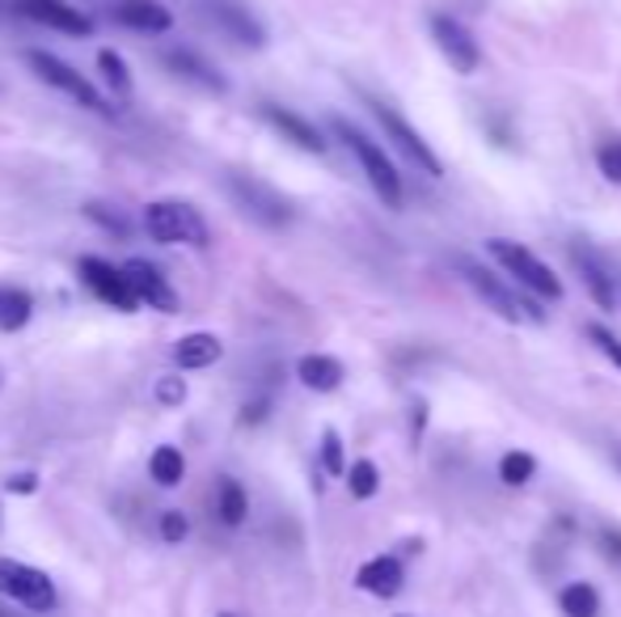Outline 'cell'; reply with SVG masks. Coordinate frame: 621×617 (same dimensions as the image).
<instances>
[{"instance_id":"6da1fadb","label":"cell","mask_w":621,"mask_h":617,"mask_svg":"<svg viewBox=\"0 0 621 617\" xmlns=\"http://www.w3.org/2000/svg\"><path fill=\"white\" fill-rule=\"evenodd\" d=\"M330 127H335L338 140L356 153V161H359V169H364V178H368V187L381 195L385 208H402V178H398L393 161L381 153V144H372L356 123H347V119H330Z\"/></svg>"},{"instance_id":"7a4b0ae2","label":"cell","mask_w":621,"mask_h":617,"mask_svg":"<svg viewBox=\"0 0 621 617\" xmlns=\"http://www.w3.org/2000/svg\"><path fill=\"white\" fill-rule=\"evenodd\" d=\"M144 233L161 245H208V220L182 199H157L144 208Z\"/></svg>"},{"instance_id":"3957f363","label":"cell","mask_w":621,"mask_h":617,"mask_svg":"<svg viewBox=\"0 0 621 617\" xmlns=\"http://www.w3.org/2000/svg\"><path fill=\"white\" fill-rule=\"evenodd\" d=\"M25 64H30V72L43 81V85H51V90H60V94H69L76 106H85V111H97V115H115V106L106 102V97L97 94V85L85 76V72H76L72 64H64L60 55H51V51H25Z\"/></svg>"},{"instance_id":"277c9868","label":"cell","mask_w":621,"mask_h":617,"mask_svg":"<svg viewBox=\"0 0 621 617\" xmlns=\"http://www.w3.org/2000/svg\"><path fill=\"white\" fill-rule=\"evenodd\" d=\"M461 275H465V284L474 287L482 301L495 308L499 317H507V322H528V326H541V322H546V308L537 305V301H528V296H520L516 287H507L499 275H491L478 262L461 259Z\"/></svg>"},{"instance_id":"5b68a950","label":"cell","mask_w":621,"mask_h":617,"mask_svg":"<svg viewBox=\"0 0 621 617\" xmlns=\"http://www.w3.org/2000/svg\"><path fill=\"white\" fill-rule=\"evenodd\" d=\"M486 250H491V259L499 262L507 275H516V284L528 287L533 296H541V301H558V296H562L558 275H554L550 266L537 259L533 250H525V245H516V241H507V238H491Z\"/></svg>"},{"instance_id":"8992f818","label":"cell","mask_w":621,"mask_h":617,"mask_svg":"<svg viewBox=\"0 0 621 617\" xmlns=\"http://www.w3.org/2000/svg\"><path fill=\"white\" fill-rule=\"evenodd\" d=\"M0 593L13 596L25 614H51L60 605V593L48 579V571L13 563V558H0Z\"/></svg>"},{"instance_id":"52a82bcc","label":"cell","mask_w":621,"mask_h":617,"mask_svg":"<svg viewBox=\"0 0 621 617\" xmlns=\"http://www.w3.org/2000/svg\"><path fill=\"white\" fill-rule=\"evenodd\" d=\"M229 190H233L241 212L254 216L259 224L280 229V224L292 220V203H287L284 195L275 187H266V182H259V178H250V174H229Z\"/></svg>"},{"instance_id":"ba28073f","label":"cell","mask_w":621,"mask_h":617,"mask_svg":"<svg viewBox=\"0 0 621 617\" xmlns=\"http://www.w3.org/2000/svg\"><path fill=\"white\" fill-rule=\"evenodd\" d=\"M76 271H81V284L90 287L97 301H106L110 308L131 313V308L140 305V296H136V287H131V280H127V271H123V266H110L106 259L85 254V259L76 262Z\"/></svg>"},{"instance_id":"9c48e42d","label":"cell","mask_w":621,"mask_h":617,"mask_svg":"<svg viewBox=\"0 0 621 617\" xmlns=\"http://www.w3.org/2000/svg\"><path fill=\"white\" fill-rule=\"evenodd\" d=\"M372 115H377V123L385 127V136L398 144V153L407 157L410 166L423 169L428 178H440V174H444V169H440V157H435V153L428 148V140H423V136H419V132H414V127H410V123L402 119V115H398L393 106H385V102H372Z\"/></svg>"},{"instance_id":"30bf717a","label":"cell","mask_w":621,"mask_h":617,"mask_svg":"<svg viewBox=\"0 0 621 617\" xmlns=\"http://www.w3.org/2000/svg\"><path fill=\"white\" fill-rule=\"evenodd\" d=\"M431 39H435L440 55H444V60H449V64L461 72V76L478 72V64H482L478 39H474L465 25L456 22V18H449V13H435V18H431Z\"/></svg>"},{"instance_id":"8fae6325","label":"cell","mask_w":621,"mask_h":617,"mask_svg":"<svg viewBox=\"0 0 621 617\" xmlns=\"http://www.w3.org/2000/svg\"><path fill=\"white\" fill-rule=\"evenodd\" d=\"M13 13H22L30 22L48 25V30H60V34H69V39H85V34H94V22L81 13V9H72L64 0H13Z\"/></svg>"},{"instance_id":"7c38bea8","label":"cell","mask_w":621,"mask_h":617,"mask_svg":"<svg viewBox=\"0 0 621 617\" xmlns=\"http://www.w3.org/2000/svg\"><path fill=\"white\" fill-rule=\"evenodd\" d=\"M123 271H127V280L136 287V296H140L144 305L161 308V313H178V292L169 287V280L152 266L148 259H127L123 262Z\"/></svg>"},{"instance_id":"4fadbf2b","label":"cell","mask_w":621,"mask_h":617,"mask_svg":"<svg viewBox=\"0 0 621 617\" xmlns=\"http://www.w3.org/2000/svg\"><path fill=\"white\" fill-rule=\"evenodd\" d=\"M110 18L127 25V30H140V34H166V30H173V13L161 0H115Z\"/></svg>"},{"instance_id":"5bb4252c","label":"cell","mask_w":621,"mask_h":617,"mask_svg":"<svg viewBox=\"0 0 621 617\" xmlns=\"http://www.w3.org/2000/svg\"><path fill=\"white\" fill-rule=\"evenodd\" d=\"M166 69L173 72V76H182V81H191V85H203V90H212V94H224L229 90V81L215 72L212 60H203L199 51L191 48H169L166 55Z\"/></svg>"},{"instance_id":"9a60e30c","label":"cell","mask_w":621,"mask_h":617,"mask_svg":"<svg viewBox=\"0 0 621 617\" xmlns=\"http://www.w3.org/2000/svg\"><path fill=\"white\" fill-rule=\"evenodd\" d=\"M208 13L215 18L220 30H229V39H238L245 48H263L266 43L263 25L245 13V4H238V0H208Z\"/></svg>"},{"instance_id":"2e32d148","label":"cell","mask_w":621,"mask_h":617,"mask_svg":"<svg viewBox=\"0 0 621 617\" xmlns=\"http://www.w3.org/2000/svg\"><path fill=\"white\" fill-rule=\"evenodd\" d=\"M263 119L284 136V140H292L296 148H305V153H326V140H322V132L313 127L309 119H301L296 111H287V106H263Z\"/></svg>"},{"instance_id":"e0dca14e","label":"cell","mask_w":621,"mask_h":617,"mask_svg":"<svg viewBox=\"0 0 621 617\" xmlns=\"http://www.w3.org/2000/svg\"><path fill=\"white\" fill-rule=\"evenodd\" d=\"M220 356H224V343H220L212 331L182 334V338H178V347H173V364H178L182 373H199V368H212Z\"/></svg>"},{"instance_id":"ac0fdd59","label":"cell","mask_w":621,"mask_h":617,"mask_svg":"<svg viewBox=\"0 0 621 617\" xmlns=\"http://www.w3.org/2000/svg\"><path fill=\"white\" fill-rule=\"evenodd\" d=\"M356 584L364 588V593H372V596H381V600H389V596L402 593V563H398L393 554L368 558V563L356 571Z\"/></svg>"},{"instance_id":"d6986e66","label":"cell","mask_w":621,"mask_h":617,"mask_svg":"<svg viewBox=\"0 0 621 617\" xmlns=\"http://www.w3.org/2000/svg\"><path fill=\"white\" fill-rule=\"evenodd\" d=\"M296 377H301V385L313 389V394H335L347 373H343V364H338L335 356L313 352V356H305L301 364H296Z\"/></svg>"},{"instance_id":"ffe728a7","label":"cell","mask_w":621,"mask_h":617,"mask_svg":"<svg viewBox=\"0 0 621 617\" xmlns=\"http://www.w3.org/2000/svg\"><path fill=\"white\" fill-rule=\"evenodd\" d=\"M571 262L579 266V275H583V284L592 292V301H597L600 308H618V284H613V275H609L588 250H579V245L571 250Z\"/></svg>"},{"instance_id":"44dd1931","label":"cell","mask_w":621,"mask_h":617,"mask_svg":"<svg viewBox=\"0 0 621 617\" xmlns=\"http://www.w3.org/2000/svg\"><path fill=\"white\" fill-rule=\"evenodd\" d=\"M30 313H34L30 292H22V287H0V331L4 334L22 331L25 322H30Z\"/></svg>"},{"instance_id":"7402d4cb","label":"cell","mask_w":621,"mask_h":617,"mask_svg":"<svg viewBox=\"0 0 621 617\" xmlns=\"http://www.w3.org/2000/svg\"><path fill=\"white\" fill-rule=\"evenodd\" d=\"M215 512H220V521L229 524V529H238V524L245 521L250 499H245V491H241V482L220 478V487H215Z\"/></svg>"},{"instance_id":"603a6c76","label":"cell","mask_w":621,"mask_h":617,"mask_svg":"<svg viewBox=\"0 0 621 617\" xmlns=\"http://www.w3.org/2000/svg\"><path fill=\"white\" fill-rule=\"evenodd\" d=\"M148 474H152L157 487H178V482L187 478V461H182V452L178 449L161 445V449L148 457Z\"/></svg>"},{"instance_id":"cb8c5ba5","label":"cell","mask_w":621,"mask_h":617,"mask_svg":"<svg viewBox=\"0 0 621 617\" xmlns=\"http://www.w3.org/2000/svg\"><path fill=\"white\" fill-rule=\"evenodd\" d=\"M558 605H562V614L567 617H597L600 614V596L592 584H567L562 596H558Z\"/></svg>"},{"instance_id":"d4e9b609","label":"cell","mask_w":621,"mask_h":617,"mask_svg":"<svg viewBox=\"0 0 621 617\" xmlns=\"http://www.w3.org/2000/svg\"><path fill=\"white\" fill-rule=\"evenodd\" d=\"M347 491L356 499H372L381 491V470L368 457H359L356 466H347Z\"/></svg>"},{"instance_id":"484cf974","label":"cell","mask_w":621,"mask_h":617,"mask_svg":"<svg viewBox=\"0 0 621 617\" xmlns=\"http://www.w3.org/2000/svg\"><path fill=\"white\" fill-rule=\"evenodd\" d=\"M97 72H102V81H106L115 94H127V90H131V72H127V64H123L110 48L97 51Z\"/></svg>"},{"instance_id":"4316f807","label":"cell","mask_w":621,"mask_h":617,"mask_svg":"<svg viewBox=\"0 0 621 617\" xmlns=\"http://www.w3.org/2000/svg\"><path fill=\"white\" fill-rule=\"evenodd\" d=\"M533 474H537V461H533L528 452H503L499 478L507 482V487H525Z\"/></svg>"},{"instance_id":"83f0119b","label":"cell","mask_w":621,"mask_h":617,"mask_svg":"<svg viewBox=\"0 0 621 617\" xmlns=\"http://www.w3.org/2000/svg\"><path fill=\"white\" fill-rule=\"evenodd\" d=\"M85 216H90L94 224H102L106 233H115V238H131V220H127V216H119L115 208H106V203H90V208H85Z\"/></svg>"},{"instance_id":"f1b7e54d","label":"cell","mask_w":621,"mask_h":617,"mask_svg":"<svg viewBox=\"0 0 621 617\" xmlns=\"http://www.w3.org/2000/svg\"><path fill=\"white\" fill-rule=\"evenodd\" d=\"M322 466H326V474H347V461H343V440H338L335 428L322 431Z\"/></svg>"},{"instance_id":"f546056e","label":"cell","mask_w":621,"mask_h":617,"mask_svg":"<svg viewBox=\"0 0 621 617\" xmlns=\"http://www.w3.org/2000/svg\"><path fill=\"white\" fill-rule=\"evenodd\" d=\"M588 338H592V347H597L600 356L609 359V364H618L621 368V338L613 331H604V326H600V322H592V326H588Z\"/></svg>"},{"instance_id":"4dcf8cb0","label":"cell","mask_w":621,"mask_h":617,"mask_svg":"<svg viewBox=\"0 0 621 617\" xmlns=\"http://www.w3.org/2000/svg\"><path fill=\"white\" fill-rule=\"evenodd\" d=\"M597 166L600 174L613 182V187H621V140H604L597 148Z\"/></svg>"},{"instance_id":"1f68e13d","label":"cell","mask_w":621,"mask_h":617,"mask_svg":"<svg viewBox=\"0 0 621 617\" xmlns=\"http://www.w3.org/2000/svg\"><path fill=\"white\" fill-rule=\"evenodd\" d=\"M187 533H191V524H187V516H182L178 508H169V512H161V542H169V546H178V542H187Z\"/></svg>"},{"instance_id":"d6a6232c","label":"cell","mask_w":621,"mask_h":617,"mask_svg":"<svg viewBox=\"0 0 621 617\" xmlns=\"http://www.w3.org/2000/svg\"><path fill=\"white\" fill-rule=\"evenodd\" d=\"M157 398H161V406H182V398H187V385H182V377L161 380V385H157Z\"/></svg>"},{"instance_id":"836d02e7","label":"cell","mask_w":621,"mask_h":617,"mask_svg":"<svg viewBox=\"0 0 621 617\" xmlns=\"http://www.w3.org/2000/svg\"><path fill=\"white\" fill-rule=\"evenodd\" d=\"M9 491H13V495H34V491H39V478H34V474H13V478H9Z\"/></svg>"},{"instance_id":"e575fe53","label":"cell","mask_w":621,"mask_h":617,"mask_svg":"<svg viewBox=\"0 0 621 617\" xmlns=\"http://www.w3.org/2000/svg\"><path fill=\"white\" fill-rule=\"evenodd\" d=\"M259 419H266V398L263 402H245V415H241V423H259Z\"/></svg>"},{"instance_id":"d590c367","label":"cell","mask_w":621,"mask_h":617,"mask_svg":"<svg viewBox=\"0 0 621 617\" xmlns=\"http://www.w3.org/2000/svg\"><path fill=\"white\" fill-rule=\"evenodd\" d=\"M423 419H428V406L414 402V419H410V436H414V440L423 436Z\"/></svg>"},{"instance_id":"8d00e7d4","label":"cell","mask_w":621,"mask_h":617,"mask_svg":"<svg viewBox=\"0 0 621 617\" xmlns=\"http://www.w3.org/2000/svg\"><path fill=\"white\" fill-rule=\"evenodd\" d=\"M604 542H609V554L621 558V533H609V529H604Z\"/></svg>"},{"instance_id":"74e56055","label":"cell","mask_w":621,"mask_h":617,"mask_svg":"<svg viewBox=\"0 0 621 617\" xmlns=\"http://www.w3.org/2000/svg\"><path fill=\"white\" fill-rule=\"evenodd\" d=\"M220 617H229V614H220Z\"/></svg>"},{"instance_id":"f35d334b","label":"cell","mask_w":621,"mask_h":617,"mask_svg":"<svg viewBox=\"0 0 621 617\" xmlns=\"http://www.w3.org/2000/svg\"><path fill=\"white\" fill-rule=\"evenodd\" d=\"M618 461H621V457H618Z\"/></svg>"}]
</instances>
